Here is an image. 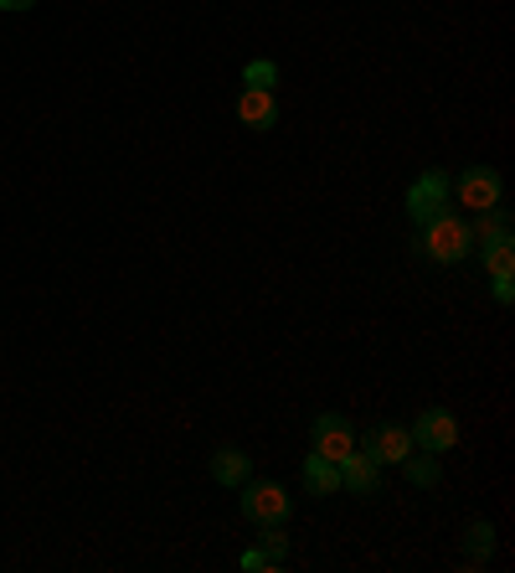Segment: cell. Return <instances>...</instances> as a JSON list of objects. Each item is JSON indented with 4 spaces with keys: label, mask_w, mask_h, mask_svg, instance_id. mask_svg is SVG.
<instances>
[{
    "label": "cell",
    "mask_w": 515,
    "mask_h": 573,
    "mask_svg": "<svg viewBox=\"0 0 515 573\" xmlns=\"http://www.w3.org/2000/svg\"><path fill=\"white\" fill-rule=\"evenodd\" d=\"M237 507H243V516H248L253 528H284L289 512H295L289 491L274 481H243L237 485Z\"/></svg>",
    "instance_id": "obj_1"
},
{
    "label": "cell",
    "mask_w": 515,
    "mask_h": 573,
    "mask_svg": "<svg viewBox=\"0 0 515 573\" xmlns=\"http://www.w3.org/2000/svg\"><path fill=\"white\" fill-rule=\"evenodd\" d=\"M470 223L454 212H439L433 223H423V254L433 264H459V258H470Z\"/></svg>",
    "instance_id": "obj_2"
},
{
    "label": "cell",
    "mask_w": 515,
    "mask_h": 573,
    "mask_svg": "<svg viewBox=\"0 0 515 573\" xmlns=\"http://www.w3.org/2000/svg\"><path fill=\"white\" fill-rule=\"evenodd\" d=\"M412 434V444L418 450H428V454H449L459 444V419L449 413V408H423L418 413V423L408 429Z\"/></svg>",
    "instance_id": "obj_3"
},
{
    "label": "cell",
    "mask_w": 515,
    "mask_h": 573,
    "mask_svg": "<svg viewBox=\"0 0 515 573\" xmlns=\"http://www.w3.org/2000/svg\"><path fill=\"white\" fill-rule=\"evenodd\" d=\"M309 444H315V454H325V460H346V454L356 450V429L351 419H340V413H320V419L309 423Z\"/></svg>",
    "instance_id": "obj_4"
},
{
    "label": "cell",
    "mask_w": 515,
    "mask_h": 573,
    "mask_svg": "<svg viewBox=\"0 0 515 573\" xmlns=\"http://www.w3.org/2000/svg\"><path fill=\"white\" fill-rule=\"evenodd\" d=\"M443 202H449V176H443V171H423V176L412 182V192H408V217L423 227V223H433V217L443 212Z\"/></svg>",
    "instance_id": "obj_5"
},
{
    "label": "cell",
    "mask_w": 515,
    "mask_h": 573,
    "mask_svg": "<svg viewBox=\"0 0 515 573\" xmlns=\"http://www.w3.org/2000/svg\"><path fill=\"white\" fill-rule=\"evenodd\" d=\"M361 450L377 460V465H402L412 454V434L402 429V423H377L367 439H361Z\"/></svg>",
    "instance_id": "obj_6"
},
{
    "label": "cell",
    "mask_w": 515,
    "mask_h": 573,
    "mask_svg": "<svg viewBox=\"0 0 515 573\" xmlns=\"http://www.w3.org/2000/svg\"><path fill=\"white\" fill-rule=\"evenodd\" d=\"M459 202L474 212H490V207H501V176L490 166H470L464 176H459Z\"/></svg>",
    "instance_id": "obj_7"
},
{
    "label": "cell",
    "mask_w": 515,
    "mask_h": 573,
    "mask_svg": "<svg viewBox=\"0 0 515 573\" xmlns=\"http://www.w3.org/2000/svg\"><path fill=\"white\" fill-rule=\"evenodd\" d=\"M377 485H382V465H377L367 450L361 454L351 450L340 460V491H351V497H377Z\"/></svg>",
    "instance_id": "obj_8"
},
{
    "label": "cell",
    "mask_w": 515,
    "mask_h": 573,
    "mask_svg": "<svg viewBox=\"0 0 515 573\" xmlns=\"http://www.w3.org/2000/svg\"><path fill=\"white\" fill-rule=\"evenodd\" d=\"M237 120L248 124V130H268V124L279 120V99H274V89H243L237 93Z\"/></svg>",
    "instance_id": "obj_9"
},
{
    "label": "cell",
    "mask_w": 515,
    "mask_h": 573,
    "mask_svg": "<svg viewBox=\"0 0 515 573\" xmlns=\"http://www.w3.org/2000/svg\"><path fill=\"white\" fill-rule=\"evenodd\" d=\"M212 475H217V485H227V491H237L243 481H253V460L237 444H222L217 454H212Z\"/></svg>",
    "instance_id": "obj_10"
},
{
    "label": "cell",
    "mask_w": 515,
    "mask_h": 573,
    "mask_svg": "<svg viewBox=\"0 0 515 573\" xmlns=\"http://www.w3.org/2000/svg\"><path fill=\"white\" fill-rule=\"evenodd\" d=\"M305 491H309V497H336V491H340V465H336V460L309 454V460H305Z\"/></svg>",
    "instance_id": "obj_11"
},
{
    "label": "cell",
    "mask_w": 515,
    "mask_h": 573,
    "mask_svg": "<svg viewBox=\"0 0 515 573\" xmlns=\"http://www.w3.org/2000/svg\"><path fill=\"white\" fill-rule=\"evenodd\" d=\"M480 254H485V269L495 274V279H511V274H515V243H511V233H505V238H495V243H485Z\"/></svg>",
    "instance_id": "obj_12"
},
{
    "label": "cell",
    "mask_w": 515,
    "mask_h": 573,
    "mask_svg": "<svg viewBox=\"0 0 515 573\" xmlns=\"http://www.w3.org/2000/svg\"><path fill=\"white\" fill-rule=\"evenodd\" d=\"M505 233H511V217H505L501 207H490V212H480V223L470 227V243H474V248H485V243L505 238Z\"/></svg>",
    "instance_id": "obj_13"
},
{
    "label": "cell",
    "mask_w": 515,
    "mask_h": 573,
    "mask_svg": "<svg viewBox=\"0 0 515 573\" xmlns=\"http://www.w3.org/2000/svg\"><path fill=\"white\" fill-rule=\"evenodd\" d=\"M243 83H248V89H274V83H279V62H268V58L248 62V68H243Z\"/></svg>",
    "instance_id": "obj_14"
},
{
    "label": "cell",
    "mask_w": 515,
    "mask_h": 573,
    "mask_svg": "<svg viewBox=\"0 0 515 573\" xmlns=\"http://www.w3.org/2000/svg\"><path fill=\"white\" fill-rule=\"evenodd\" d=\"M402 465H408V475L418 485H439V465H433V454H428V460H412V454H408Z\"/></svg>",
    "instance_id": "obj_15"
},
{
    "label": "cell",
    "mask_w": 515,
    "mask_h": 573,
    "mask_svg": "<svg viewBox=\"0 0 515 573\" xmlns=\"http://www.w3.org/2000/svg\"><path fill=\"white\" fill-rule=\"evenodd\" d=\"M470 538H474V543H470L474 563H480V559H490V548H495V532H490L485 522H474V528H470Z\"/></svg>",
    "instance_id": "obj_16"
},
{
    "label": "cell",
    "mask_w": 515,
    "mask_h": 573,
    "mask_svg": "<svg viewBox=\"0 0 515 573\" xmlns=\"http://www.w3.org/2000/svg\"><path fill=\"white\" fill-rule=\"evenodd\" d=\"M243 569H248V573H268V569H279V559H274L268 548H253V553H243Z\"/></svg>",
    "instance_id": "obj_17"
},
{
    "label": "cell",
    "mask_w": 515,
    "mask_h": 573,
    "mask_svg": "<svg viewBox=\"0 0 515 573\" xmlns=\"http://www.w3.org/2000/svg\"><path fill=\"white\" fill-rule=\"evenodd\" d=\"M264 532H268V538H264V548H268V553H274V559L284 563V553H289V543H284V528H264Z\"/></svg>",
    "instance_id": "obj_18"
},
{
    "label": "cell",
    "mask_w": 515,
    "mask_h": 573,
    "mask_svg": "<svg viewBox=\"0 0 515 573\" xmlns=\"http://www.w3.org/2000/svg\"><path fill=\"white\" fill-rule=\"evenodd\" d=\"M495 300H501V305L515 300V279H495Z\"/></svg>",
    "instance_id": "obj_19"
},
{
    "label": "cell",
    "mask_w": 515,
    "mask_h": 573,
    "mask_svg": "<svg viewBox=\"0 0 515 573\" xmlns=\"http://www.w3.org/2000/svg\"><path fill=\"white\" fill-rule=\"evenodd\" d=\"M37 0H0V11H31Z\"/></svg>",
    "instance_id": "obj_20"
}]
</instances>
